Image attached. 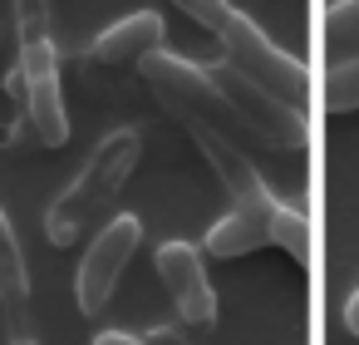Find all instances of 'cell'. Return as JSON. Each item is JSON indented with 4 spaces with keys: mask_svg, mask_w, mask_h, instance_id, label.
<instances>
[{
    "mask_svg": "<svg viewBox=\"0 0 359 345\" xmlns=\"http://www.w3.org/2000/svg\"><path fill=\"white\" fill-rule=\"evenodd\" d=\"M182 11H187L202 30L217 35L222 60L236 65L246 79H256V84L271 89V94H280V99L295 104V109L310 104V70H305L295 55H285L246 11H236L231 0H182Z\"/></svg>",
    "mask_w": 359,
    "mask_h": 345,
    "instance_id": "1",
    "label": "cell"
},
{
    "mask_svg": "<svg viewBox=\"0 0 359 345\" xmlns=\"http://www.w3.org/2000/svg\"><path fill=\"white\" fill-rule=\"evenodd\" d=\"M138 158H143V134H138V129H114V134H104L99 148L89 153V163L74 173V183L50 202V212H45V237H50L55 247H74V242L114 207V197H118L123 183L133 178Z\"/></svg>",
    "mask_w": 359,
    "mask_h": 345,
    "instance_id": "2",
    "label": "cell"
},
{
    "mask_svg": "<svg viewBox=\"0 0 359 345\" xmlns=\"http://www.w3.org/2000/svg\"><path fill=\"white\" fill-rule=\"evenodd\" d=\"M207 74H212V84L222 89V99L231 104V114L241 119L246 138H256V143H266V148H276V153H300V148L310 143V119H305V109H295V104H285L280 94L261 89L256 79H246V74H241L236 65H226V60L207 65Z\"/></svg>",
    "mask_w": 359,
    "mask_h": 345,
    "instance_id": "3",
    "label": "cell"
},
{
    "mask_svg": "<svg viewBox=\"0 0 359 345\" xmlns=\"http://www.w3.org/2000/svg\"><path fill=\"white\" fill-rule=\"evenodd\" d=\"M30 129L45 148H65L69 143V109H65V89H60V60H55V40L50 30L25 15V40H20V70H15Z\"/></svg>",
    "mask_w": 359,
    "mask_h": 345,
    "instance_id": "4",
    "label": "cell"
},
{
    "mask_svg": "<svg viewBox=\"0 0 359 345\" xmlns=\"http://www.w3.org/2000/svg\"><path fill=\"white\" fill-rule=\"evenodd\" d=\"M138 242H143V222H138L133 212L109 217V222L89 237V247H84V256H79V271H74V306H79L84 315H99V311L114 301L118 276L128 271Z\"/></svg>",
    "mask_w": 359,
    "mask_h": 345,
    "instance_id": "5",
    "label": "cell"
},
{
    "mask_svg": "<svg viewBox=\"0 0 359 345\" xmlns=\"http://www.w3.org/2000/svg\"><path fill=\"white\" fill-rule=\"evenodd\" d=\"M177 124L187 129V138L197 143V153L207 158V168L217 173V183L226 188V197H231L236 207L276 202V193L266 188L261 168L246 158V143H241V138H231V134H222V129H212V124H202V119H177Z\"/></svg>",
    "mask_w": 359,
    "mask_h": 345,
    "instance_id": "6",
    "label": "cell"
},
{
    "mask_svg": "<svg viewBox=\"0 0 359 345\" xmlns=\"http://www.w3.org/2000/svg\"><path fill=\"white\" fill-rule=\"evenodd\" d=\"M158 281L172 301V311L187 320V325H217V291H212V276H207V261H202V247L192 242H163L158 256Z\"/></svg>",
    "mask_w": 359,
    "mask_h": 345,
    "instance_id": "7",
    "label": "cell"
},
{
    "mask_svg": "<svg viewBox=\"0 0 359 345\" xmlns=\"http://www.w3.org/2000/svg\"><path fill=\"white\" fill-rule=\"evenodd\" d=\"M0 315L15 330V340L30 335V266L15 237V222L0 207Z\"/></svg>",
    "mask_w": 359,
    "mask_h": 345,
    "instance_id": "8",
    "label": "cell"
},
{
    "mask_svg": "<svg viewBox=\"0 0 359 345\" xmlns=\"http://www.w3.org/2000/svg\"><path fill=\"white\" fill-rule=\"evenodd\" d=\"M153 50H163V15H158V11H133V15L114 20V25L94 40L89 60H94V65H138V60L153 55Z\"/></svg>",
    "mask_w": 359,
    "mask_h": 345,
    "instance_id": "9",
    "label": "cell"
},
{
    "mask_svg": "<svg viewBox=\"0 0 359 345\" xmlns=\"http://www.w3.org/2000/svg\"><path fill=\"white\" fill-rule=\"evenodd\" d=\"M280 202V197H276ZM276 202H261V207H231L222 222H212L207 227V256H222V261H231V256H251V252H261V247H271V207Z\"/></svg>",
    "mask_w": 359,
    "mask_h": 345,
    "instance_id": "10",
    "label": "cell"
},
{
    "mask_svg": "<svg viewBox=\"0 0 359 345\" xmlns=\"http://www.w3.org/2000/svg\"><path fill=\"white\" fill-rule=\"evenodd\" d=\"M271 247H280L295 266H310V217L300 207H271Z\"/></svg>",
    "mask_w": 359,
    "mask_h": 345,
    "instance_id": "11",
    "label": "cell"
},
{
    "mask_svg": "<svg viewBox=\"0 0 359 345\" xmlns=\"http://www.w3.org/2000/svg\"><path fill=\"white\" fill-rule=\"evenodd\" d=\"M325 50L334 60L359 50V0H339V6L325 11Z\"/></svg>",
    "mask_w": 359,
    "mask_h": 345,
    "instance_id": "12",
    "label": "cell"
},
{
    "mask_svg": "<svg viewBox=\"0 0 359 345\" xmlns=\"http://www.w3.org/2000/svg\"><path fill=\"white\" fill-rule=\"evenodd\" d=\"M325 109H330V114L359 109V55L339 60V65L325 74Z\"/></svg>",
    "mask_w": 359,
    "mask_h": 345,
    "instance_id": "13",
    "label": "cell"
},
{
    "mask_svg": "<svg viewBox=\"0 0 359 345\" xmlns=\"http://www.w3.org/2000/svg\"><path fill=\"white\" fill-rule=\"evenodd\" d=\"M143 340H148V345H192V340H187L182 330H172V325H158V330H148Z\"/></svg>",
    "mask_w": 359,
    "mask_h": 345,
    "instance_id": "14",
    "label": "cell"
},
{
    "mask_svg": "<svg viewBox=\"0 0 359 345\" xmlns=\"http://www.w3.org/2000/svg\"><path fill=\"white\" fill-rule=\"evenodd\" d=\"M94 345H148V340L128 335V330H104V335H94Z\"/></svg>",
    "mask_w": 359,
    "mask_h": 345,
    "instance_id": "15",
    "label": "cell"
},
{
    "mask_svg": "<svg viewBox=\"0 0 359 345\" xmlns=\"http://www.w3.org/2000/svg\"><path fill=\"white\" fill-rule=\"evenodd\" d=\"M344 325H349V335H359V286H354V296L344 301Z\"/></svg>",
    "mask_w": 359,
    "mask_h": 345,
    "instance_id": "16",
    "label": "cell"
},
{
    "mask_svg": "<svg viewBox=\"0 0 359 345\" xmlns=\"http://www.w3.org/2000/svg\"><path fill=\"white\" fill-rule=\"evenodd\" d=\"M11 345H35V340H30V335H25V340H11Z\"/></svg>",
    "mask_w": 359,
    "mask_h": 345,
    "instance_id": "17",
    "label": "cell"
}]
</instances>
